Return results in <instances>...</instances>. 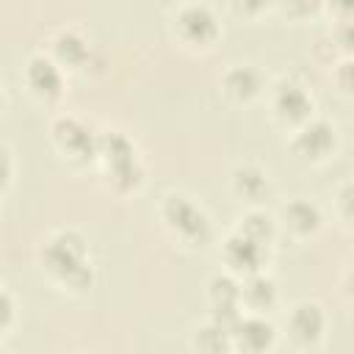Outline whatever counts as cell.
I'll list each match as a JSON object with an SVG mask.
<instances>
[{"mask_svg": "<svg viewBox=\"0 0 354 354\" xmlns=\"http://www.w3.org/2000/svg\"><path fill=\"white\" fill-rule=\"evenodd\" d=\"M28 86L33 88V94H39V97H58L61 94V72H58V66L53 64V61H47V58H33L30 64H28Z\"/></svg>", "mask_w": 354, "mask_h": 354, "instance_id": "8", "label": "cell"}, {"mask_svg": "<svg viewBox=\"0 0 354 354\" xmlns=\"http://www.w3.org/2000/svg\"><path fill=\"white\" fill-rule=\"evenodd\" d=\"M194 346L199 351H221V348H230L232 346V335H230V329H224L221 324L213 321L210 326H205V329L196 332Z\"/></svg>", "mask_w": 354, "mask_h": 354, "instance_id": "15", "label": "cell"}, {"mask_svg": "<svg viewBox=\"0 0 354 354\" xmlns=\"http://www.w3.org/2000/svg\"><path fill=\"white\" fill-rule=\"evenodd\" d=\"M285 221H288V227H290L293 232H299V235H310V232L318 230V224H321V213H318V207H315L313 202L296 199V202H290V205L285 207Z\"/></svg>", "mask_w": 354, "mask_h": 354, "instance_id": "11", "label": "cell"}, {"mask_svg": "<svg viewBox=\"0 0 354 354\" xmlns=\"http://www.w3.org/2000/svg\"><path fill=\"white\" fill-rule=\"evenodd\" d=\"M321 6V0H282V8L293 17H307Z\"/></svg>", "mask_w": 354, "mask_h": 354, "instance_id": "20", "label": "cell"}, {"mask_svg": "<svg viewBox=\"0 0 354 354\" xmlns=\"http://www.w3.org/2000/svg\"><path fill=\"white\" fill-rule=\"evenodd\" d=\"M337 202H340V210H343V216L354 221V183H346V185L340 188V194H337Z\"/></svg>", "mask_w": 354, "mask_h": 354, "instance_id": "22", "label": "cell"}, {"mask_svg": "<svg viewBox=\"0 0 354 354\" xmlns=\"http://www.w3.org/2000/svg\"><path fill=\"white\" fill-rule=\"evenodd\" d=\"M241 301H246L252 310H266L277 301V288L268 277H260V274H252L249 282L241 288Z\"/></svg>", "mask_w": 354, "mask_h": 354, "instance_id": "12", "label": "cell"}, {"mask_svg": "<svg viewBox=\"0 0 354 354\" xmlns=\"http://www.w3.org/2000/svg\"><path fill=\"white\" fill-rule=\"evenodd\" d=\"M210 301H213V310H218V307H238L241 288L230 277H216L210 282Z\"/></svg>", "mask_w": 354, "mask_h": 354, "instance_id": "16", "label": "cell"}, {"mask_svg": "<svg viewBox=\"0 0 354 354\" xmlns=\"http://www.w3.org/2000/svg\"><path fill=\"white\" fill-rule=\"evenodd\" d=\"M293 147H296L299 155L313 158V160H321V158H326L335 149V127L326 124V122H310L296 136Z\"/></svg>", "mask_w": 354, "mask_h": 354, "instance_id": "5", "label": "cell"}, {"mask_svg": "<svg viewBox=\"0 0 354 354\" xmlns=\"http://www.w3.org/2000/svg\"><path fill=\"white\" fill-rule=\"evenodd\" d=\"M241 232L249 235V238H254L257 243H266L274 235V224H271V218L266 213H249L243 218V224H241Z\"/></svg>", "mask_w": 354, "mask_h": 354, "instance_id": "19", "label": "cell"}, {"mask_svg": "<svg viewBox=\"0 0 354 354\" xmlns=\"http://www.w3.org/2000/svg\"><path fill=\"white\" fill-rule=\"evenodd\" d=\"M100 149L108 155L111 166H113V163H124V160H133V147H130V141H127L124 136H119V133L102 136V138H100Z\"/></svg>", "mask_w": 354, "mask_h": 354, "instance_id": "18", "label": "cell"}, {"mask_svg": "<svg viewBox=\"0 0 354 354\" xmlns=\"http://www.w3.org/2000/svg\"><path fill=\"white\" fill-rule=\"evenodd\" d=\"M44 266L64 282H72L77 288H86V282H91V274L83 263V241L75 232H61L47 243Z\"/></svg>", "mask_w": 354, "mask_h": 354, "instance_id": "1", "label": "cell"}, {"mask_svg": "<svg viewBox=\"0 0 354 354\" xmlns=\"http://www.w3.org/2000/svg\"><path fill=\"white\" fill-rule=\"evenodd\" d=\"M14 310H11V296L3 293V329H8V321H11Z\"/></svg>", "mask_w": 354, "mask_h": 354, "instance_id": "26", "label": "cell"}, {"mask_svg": "<svg viewBox=\"0 0 354 354\" xmlns=\"http://www.w3.org/2000/svg\"><path fill=\"white\" fill-rule=\"evenodd\" d=\"M329 6L337 17H343V22L354 19V0H329Z\"/></svg>", "mask_w": 354, "mask_h": 354, "instance_id": "24", "label": "cell"}, {"mask_svg": "<svg viewBox=\"0 0 354 354\" xmlns=\"http://www.w3.org/2000/svg\"><path fill=\"white\" fill-rule=\"evenodd\" d=\"M324 326H326V318H324L321 307H318V304H310V301L296 304L293 313H290V318H288L290 337H293L296 343H301V346L318 343L321 335H324Z\"/></svg>", "mask_w": 354, "mask_h": 354, "instance_id": "4", "label": "cell"}, {"mask_svg": "<svg viewBox=\"0 0 354 354\" xmlns=\"http://www.w3.org/2000/svg\"><path fill=\"white\" fill-rule=\"evenodd\" d=\"M224 254H227V263H230L235 271L254 274L257 266H260V260H263V243H257L254 238L238 232V235H232V238L227 241Z\"/></svg>", "mask_w": 354, "mask_h": 354, "instance_id": "7", "label": "cell"}, {"mask_svg": "<svg viewBox=\"0 0 354 354\" xmlns=\"http://www.w3.org/2000/svg\"><path fill=\"white\" fill-rule=\"evenodd\" d=\"M232 6L241 14H257V11H263L268 6V0H232Z\"/></svg>", "mask_w": 354, "mask_h": 354, "instance_id": "25", "label": "cell"}, {"mask_svg": "<svg viewBox=\"0 0 354 354\" xmlns=\"http://www.w3.org/2000/svg\"><path fill=\"white\" fill-rule=\"evenodd\" d=\"M232 343L246 351H266L274 346V326L266 318H241L232 326Z\"/></svg>", "mask_w": 354, "mask_h": 354, "instance_id": "6", "label": "cell"}, {"mask_svg": "<svg viewBox=\"0 0 354 354\" xmlns=\"http://www.w3.org/2000/svg\"><path fill=\"white\" fill-rule=\"evenodd\" d=\"M177 30L185 41L191 44H210L216 36H218V25H216V17L210 14V8L205 6H185L180 14H177Z\"/></svg>", "mask_w": 354, "mask_h": 354, "instance_id": "3", "label": "cell"}, {"mask_svg": "<svg viewBox=\"0 0 354 354\" xmlns=\"http://www.w3.org/2000/svg\"><path fill=\"white\" fill-rule=\"evenodd\" d=\"M224 88H227L230 97L246 102V100H252V97L260 94V75H257V69H252V66H235V69L227 72Z\"/></svg>", "mask_w": 354, "mask_h": 354, "instance_id": "10", "label": "cell"}, {"mask_svg": "<svg viewBox=\"0 0 354 354\" xmlns=\"http://www.w3.org/2000/svg\"><path fill=\"white\" fill-rule=\"evenodd\" d=\"M55 136H58V141H61L66 149H72V152H86V149H91V133H88L83 124H77L75 119H61V122L55 124Z\"/></svg>", "mask_w": 354, "mask_h": 354, "instance_id": "14", "label": "cell"}, {"mask_svg": "<svg viewBox=\"0 0 354 354\" xmlns=\"http://www.w3.org/2000/svg\"><path fill=\"white\" fill-rule=\"evenodd\" d=\"M337 86L346 94H354V61H343L337 66Z\"/></svg>", "mask_w": 354, "mask_h": 354, "instance_id": "21", "label": "cell"}, {"mask_svg": "<svg viewBox=\"0 0 354 354\" xmlns=\"http://www.w3.org/2000/svg\"><path fill=\"white\" fill-rule=\"evenodd\" d=\"M274 108H277V113H279L282 119L299 122V119H304V116L313 111V102H310V97L304 94L301 86H296V83H282V86L277 88Z\"/></svg>", "mask_w": 354, "mask_h": 354, "instance_id": "9", "label": "cell"}, {"mask_svg": "<svg viewBox=\"0 0 354 354\" xmlns=\"http://www.w3.org/2000/svg\"><path fill=\"white\" fill-rule=\"evenodd\" d=\"M55 53H58V58H61L64 64H80L88 50H86V44H83L80 36H75V33H61V36L55 39Z\"/></svg>", "mask_w": 354, "mask_h": 354, "instance_id": "17", "label": "cell"}, {"mask_svg": "<svg viewBox=\"0 0 354 354\" xmlns=\"http://www.w3.org/2000/svg\"><path fill=\"white\" fill-rule=\"evenodd\" d=\"M232 185L241 196H249V199H257L266 188H268V177L257 169V166H238L235 174H232Z\"/></svg>", "mask_w": 354, "mask_h": 354, "instance_id": "13", "label": "cell"}, {"mask_svg": "<svg viewBox=\"0 0 354 354\" xmlns=\"http://www.w3.org/2000/svg\"><path fill=\"white\" fill-rule=\"evenodd\" d=\"M163 218L169 221L171 230H177L188 241H196V238L202 241L207 235V218H205V213L194 202H188L185 196H177V194L169 196L166 205H163Z\"/></svg>", "mask_w": 354, "mask_h": 354, "instance_id": "2", "label": "cell"}, {"mask_svg": "<svg viewBox=\"0 0 354 354\" xmlns=\"http://www.w3.org/2000/svg\"><path fill=\"white\" fill-rule=\"evenodd\" d=\"M337 44H340V50H346V53H354V19H348V22H343L340 28H337Z\"/></svg>", "mask_w": 354, "mask_h": 354, "instance_id": "23", "label": "cell"}]
</instances>
